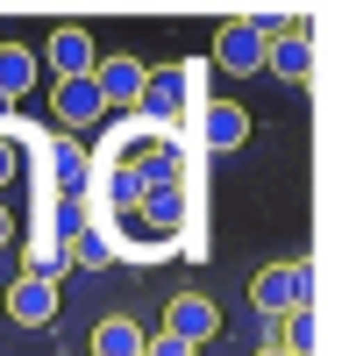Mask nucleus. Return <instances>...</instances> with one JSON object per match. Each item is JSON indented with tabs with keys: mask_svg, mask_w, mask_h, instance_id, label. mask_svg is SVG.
Here are the masks:
<instances>
[{
	"mask_svg": "<svg viewBox=\"0 0 342 356\" xmlns=\"http://www.w3.org/2000/svg\"><path fill=\"white\" fill-rule=\"evenodd\" d=\"M250 307L264 321H285V314L314 307V271L307 264H264V271L250 278Z\"/></svg>",
	"mask_w": 342,
	"mask_h": 356,
	"instance_id": "nucleus-1",
	"label": "nucleus"
},
{
	"mask_svg": "<svg viewBox=\"0 0 342 356\" xmlns=\"http://www.w3.org/2000/svg\"><path fill=\"white\" fill-rule=\"evenodd\" d=\"M36 65H50L57 72V86H65V79H93V65H100V50H93V36H86V29H50V43H43V57H36Z\"/></svg>",
	"mask_w": 342,
	"mask_h": 356,
	"instance_id": "nucleus-2",
	"label": "nucleus"
},
{
	"mask_svg": "<svg viewBox=\"0 0 342 356\" xmlns=\"http://www.w3.org/2000/svg\"><path fill=\"white\" fill-rule=\"evenodd\" d=\"M8 314L22 321V328H50V321H57V278L22 271V278L8 285Z\"/></svg>",
	"mask_w": 342,
	"mask_h": 356,
	"instance_id": "nucleus-3",
	"label": "nucleus"
},
{
	"mask_svg": "<svg viewBox=\"0 0 342 356\" xmlns=\"http://www.w3.org/2000/svg\"><path fill=\"white\" fill-rule=\"evenodd\" d=\"M221 328V314H214V300L207 292H171V307H164V335H179V342H207Z\"/></svg>",
	"mask_w": 342,
	"mask_h": 356,
	"instance_id": "nucleus-4",
	"label": "nucleus"
},
{
	"mask_svg": "<svg viewBox=\"0 0 342 356\" xmlns=\"http://www.w3.org/2000/svg\"><path fill=\"white\" fill-rule=\"evenodd\" d=\"M264 43H271V36H256L250 22H228L221 36H214V65H221L228 79H250V72H264Z\"/></svg>",
	"mask_w": 342,
	"mask_h": 356,
	"instance_id": "nucleus-5",
	"label": "nucleus"
},
{
	"mask_svg": "<svg viewBox=\"0 0 342 356\" xmlns=\"http://www.w3.org/2000/svg\"><path fill=\"white\" fill-rule=\"evenodd\" d=\"M250 136V114L236 107V100H200V150H236V143Z\"/></svg>",
	"mask_w": 342,
	"mask_h": 356,
	"instance_id": "nucleus-6",
	"label": "nucleus"
},
{
	"mask_svg": "<svg viewBox=\"0 0 342 356\" xmlns=\"http://www.w3.org/2000/svg\"><path fill=\"white\" fill-rule=\"evenodd\" d=\"M264 72H278V79H307V72H314V43H307L300 22L278 29V36L264 43Z\"/></svg>",
	"mask_w": 342,
	"mask_h": 356,
	"instance_id": "nucleus-7",
	"label": "nucleus"
},
{
	"mask_svg": "<svg viewBox=\"0 0 342 356\" xmlns=\"http://www.w3.org/2000/svg\"><path fill=\"white\" fill-rule=\"evenodd\" d=\"M186 86H193V79H186L179 65H171V72H142V93H136V107L150 114L157 129H171V107H179V93H186Z\"/></svg>",
	"mask_w": 342,
	"mask_h": 356,
	"instance_id": "nucleus-8",
	"label": "nucleus"
},
{
	"mask_svg": "<svg viewBox=\"0 0 342 356\" xmlns=\"http://www.w3.org/2000/svg\"><path fill=\"white\" fill-rule=\"evenodd\" d=\"M93 93L114 100V107H136V93H142V65H136V57H100V65H93Z\"/></svg>",
	"mask_w": 342,
	"mask_h": 356,
	"instance_id": "nucleus-9",
	"label": "nucleus"
},
{
	"mask_svg": "<svg viewBox=\"0 0 342 356\" xmlns=\"http://www.w3.org/2000/svg\"><path fill=\"white\" fill-rule=\"evenodd\" d=\"M100 114H107V100L93 93V79H65V86H57V122H65V129H93Z\"/></svg>",
	"mask_w": 342,
	"mask_h": 356,
	"instance_id": "nucleus-10",
	"label": "nucleus"
},
{
	"mask_svg": "<svg viewBox=\"0 0 342 356\" xmlns=\"http://www.w3.org/2000/svg\"><path fill=\"white\" fill-rule=\"evenodd\" d=\"M36 79H43L36 50H28V43H0V100H22Z\"/></svg>",
	"mask_w": 342,
	"mask_h": 356,
	"instance_id": "nucleus-11",
	"label": "nucleus"
},
{
	"mask_svg": "<svg viewBox=\"0 0 342 356\" xmlns=\"http://www.w3.org/2000/svg\"><path fill=\"white\" fill-rule=\"evenodd\" d=\"M264 349H278V356H314V307L271 321V328H264Z\"/></svg>",
	"mask_w": 342,
	"mask_h": 356,
	"instance_id": "nucleus-12",
	"label": "nucleus"
},
{
	"mask_svg": "<svg viewBox=\"0 0 342 356\" xmlns=\"http://www.w3.org/2000/svg\"><path fill=\"white\" fill-rule=\"evenodd\" d=\"M142 342H150V335H142L129 314H107L93 328V356H142Z\"/></svg>",
	"mask_w": 342,
	"mask_h": 356,
	"instance_id": "nucleus-13",
	"label": "nucleus"
},
{
	"mask_svg": "<svg viewBox=\"0 0 342 356\" xmlns=\"http://www.w3.org/2000/svg\"><path fill=\"white\" fill-rule=\"evenodd\" d=\"M50 178H57L65 200H79V186H86V150L79 143H50Z\"/></svg>",
	"mask_w": 342,
	"mask_h": 356,
	"instance_id": "nucleus-14",
	"label": "nucleus"
},
{
	"mask_svg": "<svg viewBox=\"0 0 342 356\" xmlns=\"http://www.w3.org/2000/svg\"><path fill=\"white\" fill-rule=\"evenodd\" d=\"M100 186H107V207H122V214H136V207H142V178H136V164H114Z\"/></svg>",
	"mask_w": 342,
	"mask_h": 356,
	"instance_id": "nucleus-15",
	"label": "nucleus"
},
{
	"mask_svg": "<svg viewBox=\"0 0 342 356\" xmlns=\"http://www.w3.org/2000/svg\"><path fill=\"white\" fill-rule=\"evenodd\" d=\"M65 257H72V264H86V271H100V264H114V243L86 228V235H72V243H65Z\"/></svg>",
	"mask_w": 342,
	"mask_h": 356,
	"instance_id": "nucleus-16",
	"label": "nucleus"
},
{
	"mask_svg": "<svg viewBox=\"0 0 342 356\" xmlns=\"http://www.w3.org/2000/svg\"><path fill=\"white\" fill-rule=\"evenodd\" d=\"M50 235H57V250H65L72 235H86V207H79V200H57V214H50Z\"/></svg>",
	"mask_w": 342,
	"mask_h": 356,
	"instance_id": "nucleus-17",
	"label": "nucleus"
},
{
	"mask_svg": "<svg viewBox=\"0 0 342 356\" xmlns=\"http://www.w3.org/2000/svg\"><path fill=\"white\" fill-rule=\"evenodd\" d=\"M136 214H142V221H157V228H171V221H179V186H171V193H142Z\"/></svg>",
	"mask_w": 342,
	"mask_h": 356,
	"instance_id": "nucleus-18",
	"label": "nucleus"
},
{
	"mask_svg": "<svg viewBox=\"0 0 342 356\" xmlns=\"http://www.w3.org/2000/svg\"><path fill=\"white\" fill-rule=\"evenodd\" d=\"M142 356H200V349H193V342H179V335H164V328H157L150 342H142Z\"/></svg>",
	"mask_w": 342,
	"mask_h": 356,
	"instance_id": "nucleus-19",
	"label": "nucleus"
},
{
	"mask_svg": "<svg viewBox=\"0 0 342 356\" xmlns=\"http://www.w3.org/2000/svg\"><path fill=\"white\" fill-rule=\"evenodd\" d=\"M15 178V150H8V136H0V186Z\"/></svg>",
	"mask_w": 342,
	"mask_h": 356,
	"instance_id": "nucleus-20",
	"label": "nucleus"
},
{
	"mask_svg": "<svg viewBox=\"0 0 342 356\" xmlns=\"http://www.w3.org/2000/svg\"><path fill=\"white\" fill-rule=\"evenodd\" d=\"M15 243V214H8V207H0V250H8Z\"/></svg>",
	"mask_w": 342,
	"mask_h": 356,
	"instance_id": "nucleus-21",
	"label": "nucleus"
},
{
	"mask_svg": "<svg viewBox=\"0 0 342 356\" xmlns=\"http://www.w3.org/2000/svg\"><path fill=\"white\" fill-rule=\"evenodd\" d=\"M8 114H15V100H0V136H8Z\"/></svg>",
	"mask_w": 342,
	"mask_h": 356,
	"instance_id": "nucleus-22",
	"label": "nucleus"
},
{
	"mask_svg": "<svg viewBox=\"0 0 342 356\" xmlns=\"http://www.w3.org/2000/svg\"><path fill=\"white\" fill-rule=\"evenodd\" d=\"M256 356H278V349H256Z\"/></svg>",
	"mask_w": 342,
	"mask_h": 356,
	"instance_id": "nucleus-23",
	"label": "nucleus"
}]
</instances>
